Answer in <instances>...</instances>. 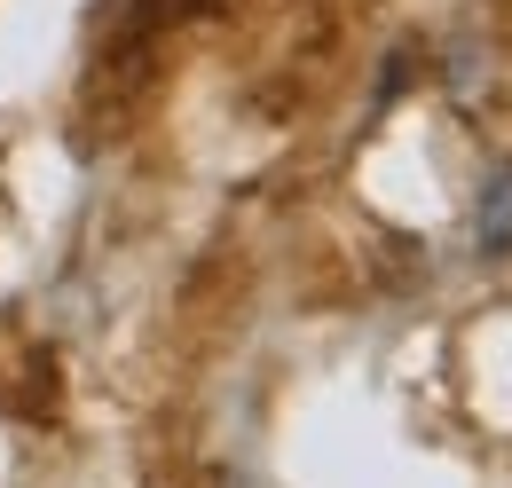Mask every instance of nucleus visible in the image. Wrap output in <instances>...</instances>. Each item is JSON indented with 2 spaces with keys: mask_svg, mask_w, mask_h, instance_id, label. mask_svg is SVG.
I'll use <instances>...</instances> for the list:
<instances>
[{
  "mask_svg": "<svg viewBox=\"0 0 512 488\" xmlns=\"http://www.w3.org/2000/svg\"><path fill=\"white\" fill-rule=\"evenodd\" d=\"M481 252H512V166H497L481 182V221H473Z\"/></svg>",
  "mask_w": 512,
  "mask_h": 488,
  "instance_id": "nucleus-1",
  "label": "nucleus"
}]
</instances>
